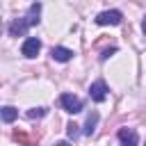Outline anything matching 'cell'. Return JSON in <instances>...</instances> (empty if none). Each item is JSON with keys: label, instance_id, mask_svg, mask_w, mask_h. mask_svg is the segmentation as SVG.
<instances>
[{"label": "cell", "instance_id": "1", "mask_svg": "<svg viewBox=\"0 0 146 146\" xmlns=\"http://www.w3.org/2000/svg\"><path fill=\"white\" fill-rule=\"evenodd\" d=\"M59 103H62V107H64L66 112H71V114L82 112V100H80L78 96H73V94H62V96H59Z\"/></svg>", "mask_w": 146, "mask_h": 146}, {"label": "cell", "instance_id": "2", "mask_svg": "<svg viewBox=\"0 0 146 146\" xmlns=\"http://www.w3.org/2000/svg\"><path fill=\"white\" fill-rule=\"evenodd\" d=\"M123 21V16H121V11H116V9H107V11H100L98 16H96V23L98 25H119Z\"/></svg>", "mask_w": 146, "mask_h": 146}, {"label": "cell", "instance_id": "3", "mask_svg": "<svg viewBox=\"0 0 146 146\" xmlns=\"http://www.w3.org/2000/svg\"><path fill=\"white\" fill-rule=\"evenodd\" d=\"M39 50H41V41H39L36 36H27V39L23 41V46H21V52H23L27 59L36 57V55H39Z\"/></svg>", "mask_w": 146, "mask_h": 146}, {"label": "cell", "instance_id": "4", "mask_svg": "<svg viewBox=\"0 0 146 146\" xmlns=\"http://www.w3.org/2000/svg\"><path fill=\"white\" fill-rule=\"evenodd\" d=\"M89 96H91V100L103 103V100L107 98V84H105L103 80H96V82L89 87Z\"/></svg>", "mask_w": 146, "mask_h": 146}, {"label": "cell", "instance_id": "5", "mask_svg": "<svg viewBox=\"0 0 146 146\" xmlns=\"http://www.w3.org/2000/svg\"><path fill=\"white\" fill-rule=\"evenodd\" d=\"M119 141H121V146H137L139 137H137V132L132 128H121L119 130Z\"/></svg>", "mask_w": 146, "mask_h": 146}, {"label": "cell", "instance_id": "6", "mask_svg": "<svg viewBox=\"0 0 146 146\" xmlns=\"http://www.w3.org/2000/svg\"><path fill=\"white\" fill-rule=\"evenodd\" d=\"M27 27H30L27 18H14V21L9 23V34H11V36H23V34L27 32Z\"/></svg>", "mask_w": 146, "mask_h": 146}, {"label": "cell", "instance_id": "7", "mask_svg": "<svg viewBox=\"0 0 146 146\" xmlns=\"http://www.w3.org/2000/svg\"><path fill=\"white\" fill-rule=\"evenodd\" d=\"M50 55H52V59H55V62H68V59L73 57V50L57 46V48H52V50H50Z\"/></svg>", "mask_w": 146, "mask_h": 146}, {"label": "cell", "instance_id": "8", "mask_svg": "<svg viewBox=\"0 0 146 146\" xmlns=\"http://www.w3.org/2000/svg\"><path fill=\"white\" fill-rule=\"evenodd\" d=\"M39 14H41V5H39V2L30 5V11H27V16H25L27 23H30V25H36V23H39Z\"/></svg>", "mask_w": 146, "mask_h": 146}, {"label": "cell", "instance_id": "9", "mask_svg": "<svg viewBox=\"0 0 146 146\" xmlns=\"http://www.w3.org/2000/svg\"><path fill=\"white\" fill-rule=\"evenodd\" d=\"M96 123H98V112H91L87 116V123H84V135H91L96 130Z\"/></svg>", "mask_w": 146, "mask_h": 146}, {"label": "cell", "instance_id": "10", "mask_svg": "<svg viewBox=\"0 0 146 146\" xmlns=\"http://www.w3.org/2000/svg\"><path fill=\"white\" fill-rule=\"evenodd\" d=\"M16 114H18V112H16L14 107H9V105L2 107V121H5V123H11V121L16 119Z\"/></svg>", "mask_w": 146, "mask_h": 146}, {"label": "cell", "instance_id": "11", "mask_svg": "<svg viewBox=\"0 0 146 146\" xmlns=\"http://www.w3.org/2000/svg\"><path fill=\"white\" fill-rule=\"evenodd\" d=\"M46 114H48L46 107H32V110H27V119H41Z\"/></svg>", "mask_w": 146, "mask_h": 146}, {"label": "cell", "instance_id": "12", "mask_svg": "<svg viewBox=\"0 0 146 146\" xmlns=\"http://www.w3.org/2000/svg\"><path fill=\"white\" fill-rule=\"evenodd\" d=\"M78 128H80V125H75V123H68V125H66V132H68V137H78V132H80Z\"/></svg>", "mask_w": 146, "mask_h": 146}, {"label": "cell", "instance_id": "13", "mask_svg": "<svg viewBox=\"0 0 146 146\" xmlns=\"http://www.w3.org/2000/svg\"><path fill=\"white\" fill-rule=\"evenodd\" d=\"M114 52H116V48H110V50H105V52L100 55V59H107V57H110V55H114Z\"/></svg>", "mask_w": 146, "mask_h": 146}, {"label": "cell", "instance_id": "14", "mask_svg": "<svg viewBox=\"0 0 146 146\" xmlns=\"http://www.w3.org/2000/svg\"><path fill=\"white\" fill-rule=\"evenodd\" d=\"M55 146H71V144H68V141H57Z\"/></svg>", "mask_w": 146, "mask_h": 146}, {"label": "cell", "instance_id": "15", "mask_svg": "<svg viewBox=\"0 0 146 146\" xmlns=\"http://www.w3.org/2000/svg\"><path fill=\"white\" fill-rule=\"evenodd\" d=\"M141 27H144V34H146V18H144V25H141Z\"/></svg>", "mask_w": 146, "mask_h": 146}]
</instances>
